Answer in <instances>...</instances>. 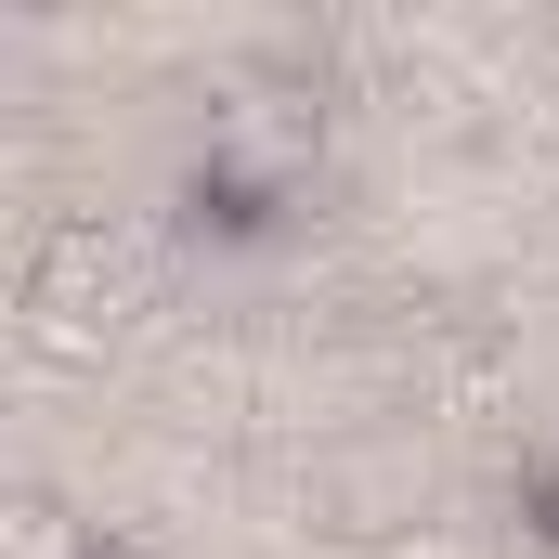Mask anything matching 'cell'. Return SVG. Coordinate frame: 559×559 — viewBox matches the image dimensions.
<instances>
[{
    "label": "cell",
    "instance_id": "2",
    "mask_svg": "<svg viewBox=\"0 0 559 559\" xmlns=\"http://www.w3.org/2000/svg\"><path fill=\"white\" fill-rule=\"evenodd\" d=\"M0 559H92V547H79V521H66L52 495H13V508H0Z\"/></svg>",
    "mask_w": 559,
    "mask_h": 559
},
{
    "label": "cell",
    "instance_id": "1",
    "mask_svg": "<svg viewBox=\"0 0 559 559\" xmlns=\"http://www.w3.org/2000/svg\"><path fill=\"white\" fill-rule=\"evenodd\" d=\"M299 169H312V105H222L209 118V195L274 209Z\"/></svg>",
    "mask_w": 559,
    "mask_h": 559
}]
</instances>
